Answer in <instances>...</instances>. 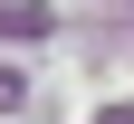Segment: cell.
<instances>
[{
	"instance_id": "cell-1",
	"label": "cell",
	"mask_w": 134,
	"mask_h": 124,
	"mask_svg": "<svg viewBox=\"0 0 134 124\" xmlns=\"http://www.w3.org/2000/svg\"><path fill=\"white\" fill-rule=\"evenodd\" d=\"M0 38H48V10H0Z\"/></svg>"
},
{
	"instance_id": "cell-2",
	"label": "cell",
	"mask_w": 134,
	"mask_h": 124,
	"mask_svg": "<svg viewBox=\"0 0 134 124\" xmlns=\"http://www.w3.org/2000/svg\"><path fill=\"white\" fill-rule=\"evenodd\" d=\"M19 96H29V86H19V76H10V67H0V115H10V105H19Z\"/></svg>"
},
{
	"instance_id": "cell-3",
	"label": "cell",
	"mask_w": 134,
	"mask_h": 124,
	"mask_svg": "<svg viewBox=\"0 0 134 124\" xmlns=\"http://www.w3.org/2000/svg\"><path fill=\"white\" fill-rule=\"evenodd\" d=\"M105 124H134V105H105Z\"/></svg>"
}]
</instances>
